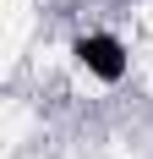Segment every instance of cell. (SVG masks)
<instances>
[{"mask_svg":"<svg viewBox=\"0 0 153 159\" xmlns=\"http://www.w3.org/2000/svg\"><path fill=\"white\" fill-rule=\"evenodd\" d=\"M76 61L88 66V77H98V82H120L126 77V44L115 33H82L76 39Z\"/></svg>","mask_w":153,"mask_h":159,"instance_id":"cell-1","label":"cell"}]
</instances>
